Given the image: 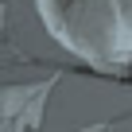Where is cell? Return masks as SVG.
<instances>
[{"mask_svg":"<svg viewBox=\"0 0 132 132\" xmlns=\"http://www.w3.org/2000/svg\"><path fill=\"white\" fill-rule=\"evenodd\" d=\"M47 89H51V82H39V93H35V105H43V97H47ZM39 109H27V120H23V128H39Z\"/></svg>","mask_w":132,"mask_h":132,"instance_id":"obj_1","label":"cell"}]
</instances>
